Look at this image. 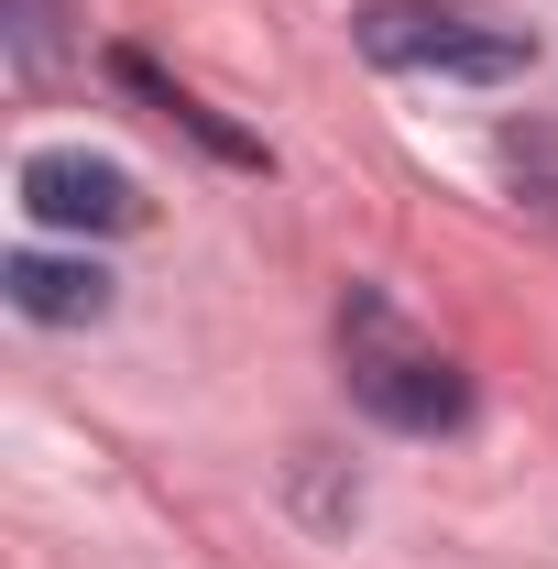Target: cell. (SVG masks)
<instances>
[{
  "mask_svg": "<svg viewBox=\"0 0 558 569\" xmlns=\"http://www.w3.org/2000/svg\"><path fill=\"white\" fill-rule=\"evenodd\" d=\"M361 56L395 77H460V88H504V77L537 67V44L515 33V22H482V11H460V0H372L361 22Z\"/></svg>",
  "mask_w": 558,
  "mask_h": 569,
  "instance_id": "cell-2",
  "label": "cell"
},
{
  "mask_svg": "<svg viewBox=\"0 0 558 569\" xmlns=\"http://www.w3.org/2000/svg\"><path fill=\"white\" fill-rule=\"evenodd\" d=\"M492 164H504V198L537 219V230H558V121H504L492 132Z\"/></svg>",
  "mask_w": 558,
  "mask_h": 569,
  "instance_id": "cell-5",
  "label": "cell"
},
{
  "mask_svg": "<svg viewBox=\"0 0 558 569\" xmlns=\"http://www.w3.org/2000/svg\"><path fill=\"white\" fill-rule=\"evenodd\" d=\"M121 88H142V99H153V110H165L176 132H198V142H209V153H230V164H263V142H241V132H230V121H219V110H198V99H187L176 77H153V67H142V56H121Z\"/></svg>",
  "mask_w": 558,
  "mask_h": 569,
  "instance_id": "cell-6",
  "label": "cell"
},
{
  "mask_svg": "<svg viewBox=\"0 0 558 569\" xmlns=\"http://www.w3.org/2000/svg\"><path fill=\"white\" fill-rule=\"evenodd\" d=\"M340 372H350V406L383 417L395 438H449V427L471 417V372L438 351V340H417L395 318V296H372V284L340 296Z\"/></svg>",
  "mask_w": 558,
  "mask_h": 569,
  "instance_id": "cell-1",
  "label": "cell"
},
{
  "mask_svg": "<svg viewBox=\"0 0 558 569\" xmlns=\"http://www.w3.org/2000/svg\"><path fill=\"white\" fill-rule=\"evenodd\" d=\"M67 67V0H11V77H44Z\"/></svg>",
  "mask_w": 558,
  "mask_h": 569,
  "instance_id": "cell-7",
  "label": "cell"
},
{
  "mask_svg": "<svg viewBox=\"0 0 558 569\" xmlns=\"http://www.w3.org/2000/svg\"><path fill=\"white\" fill-rule=\"evenodd\" d=\"M11 307L22 318H44V329H88V318H110V274L99 263H67V252H11Z\"/></svg>",
  "mask_w": 558,
  "mask_h": 569,
  "instance_id": "cell-4",
  "label": "cell"
},
{
  "mask_svg": "<svg viewBox=\"0 0 558 569\" xmlns=\"http://www.w3.org/2000/svg\"><path fill=\"white\" fill-rule=\"evenodd\" d=\"M22 209L44 230H132L142 187H132V164H110L88 142H44V153H22Z\"/></svg>",
  "mask_w": 558,
  "mask_h": 569,
  "instance_id": "cell-3",
  "label": "cell"
}]
</instances>
